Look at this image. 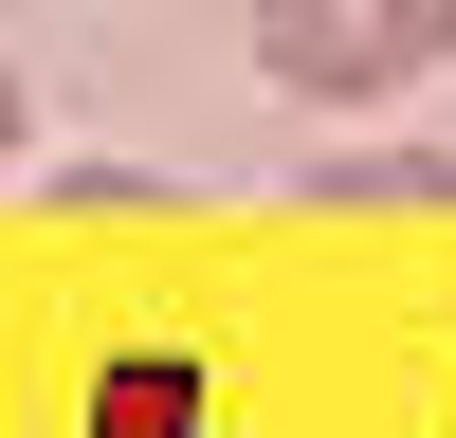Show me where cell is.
<instances>
[{"mask_svg": "<svg viewBox=\"0 0 456 438\" xmlns=\"http://www.w3.org/2000/svg\"><path fill=\"white\" fill-rule=\"evenodd\" d=\"M0 165H19V73H0Z\"/></svg>", "mask_w": 456, "mask_h": 438, "instance_id": "cell-3", "label": "cell"}, {"mask_svg": "<svg viewBox=\"0 0 456 438\" xmlns=\"http://www.w3.org/2000/svg\"><path fill=\"white\" fill-rule=\"evenodd\" d=\"M456 55V0H256V73L311 110H384Z\"/></svg>", "mask_w": 456, "mask_h": 438, "instance_id": "cell-1", "label": "cell"}, {"mask_svg": "<svg viewBox=\"0 0 456 438\" xmlns=\"http://www.w3.org/2000/svg\"><path fill=\"white\" fill-rule=\"evenodd\" d=\"M92 438H201V365H183V347H128L92 384Z\"/></svg>", "mask_w": 456, "mask_h": 438, "instance_id": "cell-2", "label": "cell"}]
</instances>
